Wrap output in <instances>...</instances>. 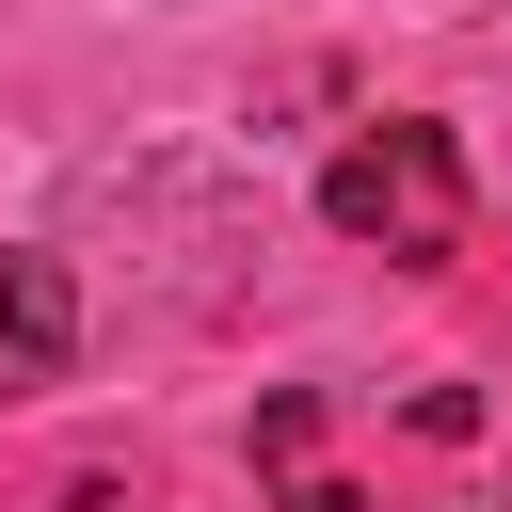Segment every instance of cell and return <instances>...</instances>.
Masks as SVG:
<instances>
[{"mask_svg": "<svg viewBox=\"0 0 512 512\" xmlns=\"http://www.w3.org/2000/svg\"><path fill=\"white\" fill-rule=\"evenodd\" d=\"M320 224L336 240H384V256H448L464 240V144L432 112H384L320 160Z\"/></svg>", "mask_w": 512, "mask_h": 512, "instance_id": "1", "label": "cell"}, {"mask_svg": "<svg viewBox=\"0 0 512 512\" xmlns=\"http://www.w3.org/2000/svg\"><path fill=\"white\" fill-rule=\"evenodd\" d=\"M64 352H80V288H64V256H0V400L64 384Z\"/></svg>", "mask_w": 512, "mask_h": 512, "instance_id": "2", "label": "cell"}]
</instances>
